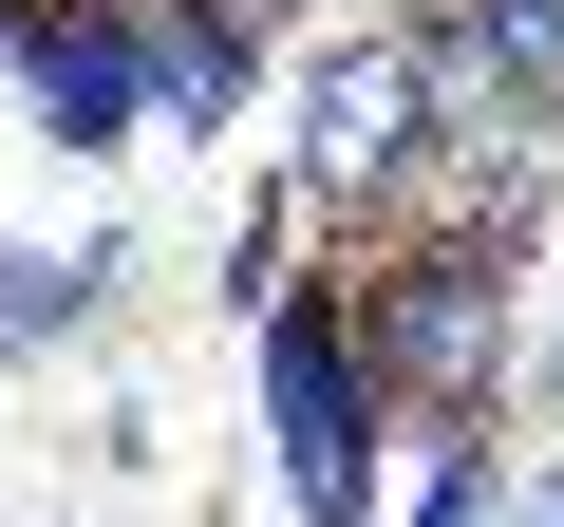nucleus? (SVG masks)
Segmentation results:
<instances>
[{
  "label": "nucleus",
  "mask_w": 564,
  "mask_h": 527,
  "mask_svg": "<svg viewBox=\"0 0 564 527\" xmlns=\"http://www.w3.org/2000/svg\"><path fill=\"white\" fill-rule=\"evenodd\" d=\"M132 57H151V132H207L263 57V20H226V0H132Z\"/></svg>",
  "instance_id": "6"
},
{
  "label": "nucleus",
  "mask_w": 564,
  "mask_h": 527,
  "mask_svg": "<svg viewBox=\"0 0 564 527\" xmlns=\"http://www.w3.org/2000/svg\"><path fill=\"white\" fill-rule=\"evenodd\" d=\"M95 321V264H39V245H0V340H76Z\"/></svg>",
  "instance_id": "8"
},
{
  "label": "nucleus",
  "mask_w": 564,
  "mask_h": 527,
  "mask_svg": "<svg viewBox=\"0 0 564 527\" xmlns=\"http://www.w3.org/2000/svg\"><path fill=\"white\" fill-rule=\"evenodd\" d=\"M452 20H470V39H489V76L564 132V0H452Z\"/></svg>",
  "instance_id": "7"
},
{
  "label": "nucleus",
  "mask_w": 564,
  "mask_h": 527,
  "mask_svg": "<svg viewBox=\"0 0 564 527\" xmlns=\"http://www.w3.org/2000/svg\"><path fill=\"white\" fill-rule=\"evenodd\" d=\"M358 358H377V415H508L527 283L508 264H452V245H377L358 264Z\"/></svg>",
  "instance_id": "1"
},
{
  "label": "nucleus",
  "mask_w": 564,
  "mask_h": 527,
  "mask_svg": "<svg viewBox=\"0 0 564 527\" xmlns=\"http://www.w3.org/2000/svg\"><path fill=\"white\" fill-rule=\"evenodd\" d=\"M226 20H302V0H226Z\"/></svg>",
  "instance_id": "10"
},
{
  "label": "nucleus",
  "mask_w": 564,
  "mask_h": 527,
  "mask_svg": "<svg viewBox=\"0 0 564 527\" xmlns=\"http://www.w3.org/2000/svg\"><path fill=\"white\" fill-rule=\"evenodd\" d=\"M414 151H433V57H414V20H377V39H339V57L302 76L282 189H302V226H395Z\"/></svg>",
  "instance_id": "3"
},
{
  "label": "nucleus",
  "mask_w": 564,
  "mask_h": 527,
  "mask_svg": "<svg viewBox=\"0 0 564 527\" xmlns=\"http://www.w3.org/2000/svg\"><path fill=\"white\" fill-rule=\"evenodd\" d=\"M358 527H508V452L489 415H395L358 471Z\"/></svg>",
  "instance_id": "5"
},
{
  "label": "nucleus",
  "mask_w": 564,
  "mask_h": 527,
  "mask_svg": "<svg viewBox=\"0 0 564 527\" xmlns=\"http://www.w3.org/2000/svg\"><path fill=\"white\" fill-rule=\"evenodd\" d=\"M508 527H564V452H545V471H527V490H508Z\"/></svg>",
  "instance_id": "9"
},
{
  "label": "nucleus",
  "mask_w": 564,
  "mask_h": 527,
  "mask_svg": "<svg viewBox=\"0 0 564 527\" xmlns=\"http://www.w3.org/2000/svg\"><path fill=\"white\" fill-rule=\"evenodd\" d=\"M20 95H39V132H57V151H113V132H151L132 0H39V20H20Z\"/></svg>",
  "instance_id": "4"
},
{
  "label": "nucleus",
  "mask_w": 564,
  "mask_h": 527,
  "mask_svg": "<svg viewBox=\"0 0 564 527\" xmlns=\"http://www.w3.org/2000/svg\"><path fill=\"white\" fill-rule=\"evenodd\" d=\"M263 433H282V508H302V527H358V471H377L358 283H282L263 302Z\"/></svg>",
  "instance_id": "2"
}]
</instances>
